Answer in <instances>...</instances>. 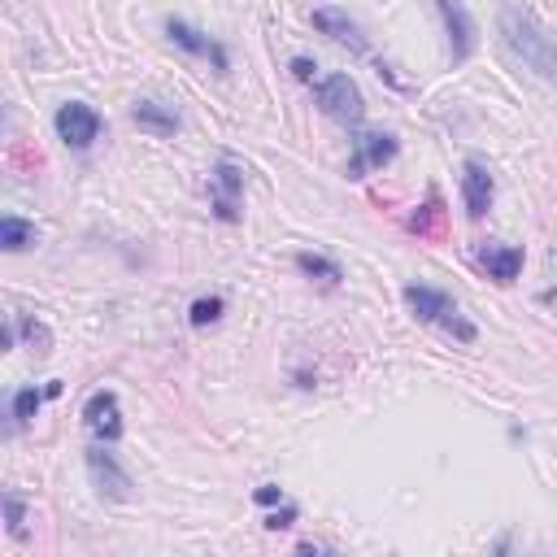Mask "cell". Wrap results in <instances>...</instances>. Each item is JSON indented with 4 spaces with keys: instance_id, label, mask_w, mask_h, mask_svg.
<instances>
[{
    "instance_id": "6da1fadb",
    "label": "cell",
    "mask_w": 557,
    "mask_h": 557,
    "mask_svg": "<svg viewBox=\"0 0 557 557\" xmlns=\"http://www.w3.org/2000/svg\"><path fill=\"white\" fill-rule=\"evenodd\" d=\"M496 22H500L505 48H509L535 78H544V83L557 87V44H553V35L535 22V13L522 9V4H500Z\"/></svg>"
},
{
    "instance_id": "7a4b0ae2",
    "label": "cell",
    "mask_w": 557,
    "mask_h": 557,
    "mask_svg": "<svg viewBox=\"0 0 557 557\" xmlns=\"http://www.w3.org/2000/svg\"><path fill=\"white\" fill-rule=\"evenodd\" d=\"M405 300H409V309H413L418 322H435V326L453 331V335L466 339V344L474 339V326L461 318V309H457V300H453L448 292L426 287V283H409V287H405Z\"/></svg>"
},
{
    "instance_id": "3957f363",
    "label": "cell",
    "mask_w": 557,
    "mask_h": 557,
    "mask_svg": "<svg viewBox=\"0 0 557 557\" xmlns=\"http://www.w3.org/2000/svg\"><path fill=\"white\" fill-rule=\"evenodd\" d=\"M313 100H318V109L326 113V117H335V122H361V91H357V83L348 78V74H326V78H318L313 83Z\"/></svg>"
},
{
    "instance_id": "277c9868",
    "label": "cell",
    "mask_w": 557,
    "mask_h": 557,
    "mask_svg": "<svg viewBox=\"0 0 557 557\" xmlns=\"http://www.w3.org/2000/svg\"><path fill=\"white\" fill-rule=\"evenodd\" d=\"M239 191H244V165L222 157L209 174V205L222 222H239Z\"/></svg>"
},
{
    "instance_id": "5b68a950",
    "label": "cell",
    "mask_w": 557,
    "mask_h": 557,
    "mask_svg": "<svg viewBox=\"0 0 557 557\" xmlns=\"http://www.w3.org/2000/svg\"><path fill=\"white\" fill-rule=\"evenodd\" d=\"M87 474H91V483L100 487V496H109V500H131V496H135V492H131V474H126L122 461L104 448V440L87 448Z\"/></svg>"
},
{
    "instance_id": "8992f818",
    "label": "cell",
    "mask_w": 557,
    "mask_h": 557,
    "mask_svg": "<svg viewBox=\"0 0 557 557\" xmlns=\"http://www.w3.org/2000/svg\"><path fill=\"white\" fill-rule=\"evenodd\" d=\"M57 135L70 144V148H91L96 144V135H100V113L91 109V104H83V100H70V104H61L57 109Z\"/></svg>"
},
{
    "instance_id": "52a82bcc",
    "label": "cell",
    "mask_w": 557,
    "mask_h": 557,
    "mask_svg": "<svg viewBox=\"0 0 557 557\" xmlns=\"http://www.w3.org/2000/svg\"><path fill=\"white\" fill-rule=\"evenodd\" d=\"M83 422H87V431H91L96 440H104V444L122 440V409H117V396H113L109 387H104V392H91L87 405H83Z\"/></svg>"
},
{
    "instance_id": "ba28073f",
    "label": "cell",
    "mask_w": 557,
    "mask_h": 557,
    "mask_svg": "<svg viewBox=\"0 0 557 557\" xmlns=\"http://www.w3.org/2000/svg\"><path fill=\"white\" fill-rule=\"evenodd\" d=\"M435 9H440V17H444L453 61H466V57L474 52V17H470L466 0H435Z\"/></svg>"
},
{
    "instance_id": "9c48e42d",
    "label": "cell",
    "mask_w": 557,
    "mask_h": 557,
    "mask_svg": "<svg viewBox=\"0 0 557 557\" xmlns=\"http://www.w3.org/2000/svg\"><path fill=\"white\" fill-rule=\"evenodd\" d=\"M165 35H170L183 52H191V57H209V61H213V70H226V65H231L226 48H222L218 39H209L205 30H196L191 22H183V17H170V22H165Z\"/></svg>"
},
{
    "instance_id": "30bf717a",
    "label": "cell",
    "mask_w": 557,
    "mask_h": 557,
    "mask_svg": "<svg viewBox=\"0 0 557 557\" xmlns=\"http://www.w3.org/2000/svg\"><path fill=\"white\" fill-rule=\"evenodd\" d=\"M492 196H496V183H492L487 165L470 157L466 170H461V200H466V213H470V218H483V213L492 209Z\"/></svg>"
},
{
    "instance_id": "8fae6325",
    "label": "cell",
    "mask_w": 557,
    "mask_h": 557,
    "mask_svg": "<svg viewBox=\"0 0 557 557\" xmlns=\"http://www.w3.org/2000/svg\"><path fill=\"white\" fill-rule=\"evenodd\" d=\"M313 26H318L322 35H331L335 44H344L348 52H366V35H361L357 22H352L348 13H339V9H313Z\"/></svg>"
},
{
    "instance_id": "7c38bea8",
    "label": "cell",
    "mask_w": 557,
    "mask_h": 557,
    "mask_svg": "<svg viewBox=\"0 0 557 557\" xmlns=\"http://www.w3.org/2000/svg\"><path fill=\"white\" fill-rule=\"evenodd\" d=\"M392 157H396V139H392V135H379V131L357 135V152H352V161H348V174L361 178L370 165H383V161H392Z\"/></svg>"
},
{
    "instance_id": "4fadbf2b",
    "label": "cell",
    "mask_w": 557,
    "mask_h": 557,
    "mask_svg": "<svg viewBox=\"0 0 557 557\" xmlns=\"http://www.w3.org/2000/svg\"><path fill=\"white\" fill-rule=\"evenodd\" d=\"M479 261H483V270L496 283H513L518 270H522V248H513V244H483L479 248Z\"/></svg>"
},
{
    "instance_id": "5bb4252c",
    "label": "cell",
    "mask_w": 557,
    "mask_h": 557,
    "mask_svg": "<svg viewBox=\"0 0 557 557\" xmlns=\"http://www.w3.org/2000/svg\"><path fill=\"white\" fill-rule=\"evenodd\" d=\"M131 117H135L139 131H152V135H174L178 131V113L170 104H161V100H135Z\"/></svg>"
},
{
    "instance_id": "9a60e30c",
    "label": "cell",
    "mask_w": 557,
    "mask_h": 557,
    "mask_svg": "<svg viewBox=\"0 0 557 557\" xmlns=\"http://www.w3.org/2000/svg\"><path fill=\"white\" fill-rule=\"evenodd\" d=\"M444 222H448L444 200L431 191V196H426V205H422V209L409 218V231H413L418 239H440V235H444Z\"/></svg>"
},
{
    "instance_id": "2e32d148",
    "label": "cell",
    "mask_w": 557,
    "mask_h": 557,
    "mask_svg": "<svg viewBox=\"0 0 557 557\" xmlns=\"http://www.w3.org/2000/svg\"><path fill=\"white\" fill-rule=\"evenodd\" d=\"M0 244L9 248V252H22L26 244H35V222H26V218H0Z\"/></svg>"
},
{
    "instance_id": "e0dca14e",
    "label": "cell",
    "mask_w": 557,
    "mask_h": 557,
    "mask_svg": "<svg viewBox=\"0 0 557 557\" xmlns=\"http://www.w3.org/2000/svg\"><path fill=\"white\" fill-rule=\"evenodd\" d=\"M296 270L309 274V278H322V283H339L344 278V270L322 252H296Z\"/></svg>"
},
{
    "instance_id": "ac0fdd59",
    "label": "cell",
    "mask_w": 557,
    "mask_h": 557,
    "mask_svg": "<svg viewBox=\"0 0 557 557\" xmlns=\"http://www.w3.org/2000/svg\"><path fill=\"white\" fill-rule=\"evenodd\" d=\"M222 296H200V300H191V309H187V322L191 326H209V322H218L222 318Z\"/></svg>"
},
{
    "instance_id": "d6986e66",
    "label": "cell",
    "mask_w": 557,
    "mask_h": 557,
    "mask_svg": "<svg viewBox=\"0 0 557 557\" xmlns=\"http://www.w3.org/2000/svg\"><path fill=\"white\" fill-rule=\"evenodd\" d=\"M44 396H48V387H44V392H39V387H22V392L13 396V422H30V418L39 413Z\"/></svg>"
},
{
    "instance_id": "ffe728a7",
    "label": "cell",
    "mask_w": 557,
    "mask_h": 557,
    "mask_svg": "<svg viewBox=\"0 0 557 557\" xmlns=\"http://www.w3.org/2000/svg\"><path fill=\"white\" fill-rule=\"evenodd\" d=\"M4 522H9V535H26V509H22V496L17 492H4Z\"/></svg>"
},
{
    "instance_id": "44dd1931",
    "label": "cell",
    "mask_w": 557,
    "mask_h": 557,
    "mask_svg": "<svg viewBox=\"0 0 557 557\" xmlns=\"http://www.w3.org/2000/svg\"><path fill=\"white\" fill-rule=\"evenodd\" d=\"M292 518H296V505H283L278 513H270V518H265V527H270V531H278V527H292Z\"/></svg>"
},
{
    "instance_id": "7402d4cb",
    "label": "cell",
    "mask_w": 557,
    "mask_h": 557,
    "mask_svg": "<svg viewBox=\"0 0 557 557\" xmlns=\"http://www.w3.org/2000/svg\"><path fill=\"white\" fill-rule=\"evenodd\" d=\"M313 70H318V65H313L309 57H296V61H292V74H296L300 83H313Z\"/></svg>"
},
{
    "instance_id": "603a6c76",
    "label": "cell",
    "mask_w": 557,
    "mask_h": 557,
    "mask_svg": "<svg viewBox=\"0 0 557 557\" xmlns=\"http://www.w3.org/2000/svg\"><path fill=\"white\" fill-rule=\"evenodd\" d=\"M252 496H257V505H274V500H283V487H274V483H265V487H257Z\"/></svg>"
}]
</instances>
